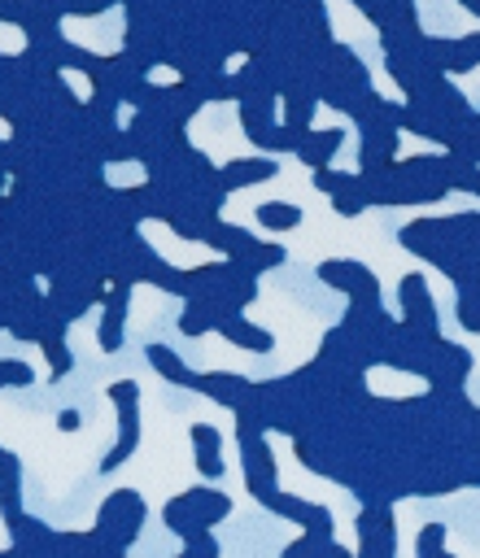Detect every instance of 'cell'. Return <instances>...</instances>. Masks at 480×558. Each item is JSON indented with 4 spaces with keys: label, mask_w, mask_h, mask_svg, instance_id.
<instances>
[{
    "label": "cell",
    "mask_w": 480,
    "mask_h": 558,
    "mask_svg": "<svg viewBox=\"0 0 480 558\" xmlns=\"http://www.w3.org/2000/svg\"><path fill=\"white\" fill-rule=\"evenodd\" d=\"M227 497L223 493H205V488H192V493H183V497H175L170 506H166V523L179 532V536H201L214 519H223L227 514Z\"/></svg>",
    "instance_id": "6da1fadb"
},
{
    "label": "cell",
    "mask_w": 480,
    "mask_h": 558,
    "mask_svg": "<svg viewBox=\"0 0 480 558\" xmlns=\"http://www.w3.org/2000/svg\"><path fill=\"white\" fill-rule=\"evenodd\" d=\"M140 523H144V501H140V493H113L105 506H100V519H96V532L113 545V549H122L135 532H140Z\"/></svg>",
    "instance_id": "7a4b0ae2"
},
{
    "label": "cell",
    "mask_w": 480,
    "mask_h": 558,
    "mask_svg": "<svg viewBox=\"0 0 480 558\" xmlns=\"http://www.w3.org/2000/svg\"><path fill=\"white\" fill-rule=\"evenodd\" d=\"M113 397H118V405H122V440H118V449L105 458V471H109V466H118V462L131 453V445H135V410H131L135 388H131V384H118V388H113Z\"/></svg>",
    "instance_id": "3957f363"
},
{
    "label": "cell",
    "mask_w": 480,
    "mask_h": 558,
    "mask_svg": "<svg viewBox=\"0 0 480 558\" xmlns=\"http://www.w3.org/2000/svg\"><path fill=\"white\" fill-rule=\"evenodd\" d=\"M192 440H196V466H201L205 475H223V462H218V432L205 427V423H196V427H192Z\"/></svg>",
    "instance_id": "277c9868"
}]
</instances>
